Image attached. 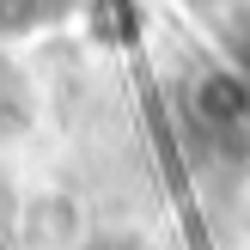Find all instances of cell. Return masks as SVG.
Returning a JSON list of instances; mask_svg holds the SVG:
<instances>
[{
    "label": "cell",
    "mask_w": 250,
    "mask_h": 250,
    "mask_svg": "<svg viewBox=\"0 0 250 250\" xmlns=\"http://www.w3.org/2000/svg\"><path fill=\"white\" fill-rule=\"evenodd\" d=\"M189 116L214 141H250V73L244 67H202L189 85Z\"/></svg>",
    "instance_id": "obj_1"
},
{
    "label": "cell",
    "mask_w": 250,
    "mask_h": 250,
    "mask_svg": "<svg viewBox=\"0 0 250 250\" xmlns=\"http://www.w3.org/2000/svg\"><path fill=\"white\" fill-rule=\"evenodd\" d=\"M85 208L73 202L67 189H37V195H24V208H19V220H12V238H19L24 250H80L85 238Z\"/></svg>",
    "instance_id": "obj_2"
},
{
    "label": "cell",
    "mask_w": 250,
    "mask_h": 250,
    "mask_svg": "<svg viewBox=\"0 0 250 250\" xmlns=\"http://www.w3.org/2000/svg\"><path fill=\"white\" fill-rule=\"evenodd\" d=\"M80 250H153L141 232H122V226H92L80 238Z\"/></svg>",
    "instance_id": "obj_3"
},
{
    "label": "cell",
    "mask_w": 250,
    "mask_h": 250,
    "mask_svg": "<svg viewBox=\"0 0 250 250\" xmlns=\"http://www.w3.org/2000/svg\"><path fill=\"white\" fill-rule=\"evenodd\" d=\"M24 110V73L12 67V55H0V122H12Z\"/></svg>",
    "instance_id": "obj_4"
},
{
    "label": "cell",
    "mask_w": 250,
    "mask_h": 250,
    "mask_svg": "<svg viewBox=\"0 0 250 250\" xmlns=\"http://www.w3.org/2000/svg\"><path fill=\"white\" fill-rule=\"evenodd\" d=\"M238 67L250 73V19H244V37H238Z\"/></svg>",
    "instance_id": "obj_5"
},
{
    "label": "cell",
    "mask_w": 250,
    "mask_h": 250,
    "mask_svg": "<svg viewBox=\"0 0 250 250\" xmlns=\"http://www.w3.org/2000/svg\"><path fill=\"white\" fill-rule=\"evenodd\" d=\"M0 244H6V220H0Z\"/></svg>",
    "instance_id": "obj_6"
}]
</instances>
